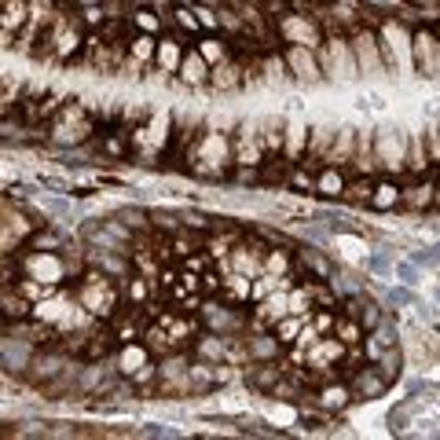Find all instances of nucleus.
Returning a JSON list of instances; mask_svg holds the SVG:
<instances>
[{
	"mask_svg": "<svg viewBox=\"0 0 440 440\" xmlns=\"http://www.w3.org/2000/svg\"><path fill=\"white\" fill-rule=\"evenodd\" d=\"M385 389H389V378L378 371V363L363 367L356 378H352V396H356V400H374V396H382Z\"/></svg>",
	"mask_w": 440,
	"mask_h": 440,
	"instance_id": "obj_1",
	"label": "nucleus"
},
{
	"mask_svg": "<svg viewBox=\"0 0 440 440\" xmlns=\"http://www.w3.org/2000/svg\"><path fill=\"white\" fill-rule=\"evenodd\" d=\"M173 15H176V23H180V26H187V30H198V19L191 15V12H173Z\"/></svg>",
	"mask_w": 440,
	"mask_h": 440,
	"instance_id": "obj_12",
	"label": "nucleus"
},
{
	"mask_svg": "<svg viewBox=\"0 0 440 440\" xmlns=\"http://www.w3.org/2000/svg\"><path fill=\"white\" fill-rule=\"evenodd\" d=\"M37 209H40V213H48V217H70V213H73V202L56 198V191H51V195L45 191V195L37 198Z\"/></svg>",
	"mask_w": 440,
	"mask_h": 440,
	"instance_id": "obj_3",
	"label": "nucleus"
},
{
	"mask_svg": "<svg viewBox=\"0 0 440 440\" xmlns=\"http://www.w3.org/2000/svg\"><path fill=\"white\" fill-rule=\"evenodd\" d=\"M290 59H294L297 78H301V81H319V70L312 67V59L305 56V48H294V51H290Z\"/></svg>",
	"mask_w": 440,
	"mask_h": 440,
	"instance_id": "obj_4",
	"label": "nucleus"
},
{
	"mask_svg": "<svg viewBox=\"0 0 440 440\" xmlns=\"http://www.w3.org/2000/svg\"><path fill=\"white\" fill-rule=\"evenodd\" d=\"M316 187L323 191V195H341V191H345L349 184H345V180H341V176L334 173V169H327V173L316 180Z\"/></svg>",
	"mask_w": 440,
	"mask_h": 440,
	"instance_id": "obj_5",
	"label": "nucleus"
},
{
	"mask_svg": "<svg viewBox=\"0 0 440 440\" xmlns=\"http://www.w3.org/2000/svg\"><path fill=\"white\" fill-rule=\"evenodd\" d=\"M378 4H385V0H378Z\"/></svg>",
	"mask_w": 440,
	"mask_h": 440,
	"instance_id": "obj_13",
	"label": "nucleus"
},
{
	"mask_svg": "<svg viewBox=\"0 0 440 440\" xmlns=\"http://www.w3.org/2000/svg\"><path fill=\"white\" fill-rule=\"evenodd\" d=\"M139 437H180L173 426H162V422H147L143 429H139Z\"/></svg>",
	"mask_w": 440,
	"mask_h": 440,
	"instance_id": "obj_8",
	"label": "nucleus"
},
{
	"mask_svg": "<svg viewBox=\"0 0 440 440\" xmlns=\"http://www.w3.org/2000/svg\"><path fill=\"white\" fill-rule=\"evenodd\" d=\"M360 327L363 323H341L338 327V338L345 341V345H356V341H360Z\"/></svg>",
	"mask_w": 440,
	"mask_h": 440,
	"instance_id": "obj_9",
	"label": "nucleus"
},
{
	"mask_svg": "<svg viewBox=\"0 0 440 440\" xmlns=\"http://www.w3.org/2000/svg\"><path fill=\"white\" fill-rule=\"evenodd\" d=\"M367 268H371V272H378V275L389 272V257H385V253H374L371 261H367Z\"/></svg>",
	"mask_w": 440,
	"mask_h": 440,
	"instance_id": "obj_11",
	"label": "nucleus"
},
{
	"mask_svg": "<svg viewBox=\"0 0 440 440\" xmlns=\"http://www.w3.org/2000/svg\"><path fill=\"white\" fill-rule=\"evenodd\" d=\"M264 59H268V81H286V62H283V59H275L272 51H268Z\"/></svg>",
	"mask_w": 440,
	"mask_h": 440,
	"instance_id": "obj_7",
	"label": "nucleus"
},
{
	"mask_svg": "<svg viewBox=\"0 0 440 440\" xmlns=\"http://www.w3.org/2000/svg\"><path fill=\"white\" fill-rule=\"evenodd\" d=\"M180 78H184V84H202V81H206V70H202V59H198V56L184 59V73H180Z\"/></svg>",
	"mask_w": 440,
	"mask_h": 440,
	"instance_id": "obj_6",
	"label": "nucleus"
},
{
	"mask_svg": "<svg viewBox=\"0 0 440 440\" xmlns=\"http://www.w3.org/2000/svg\"><path fill=\"white\" fill-rule=\"evenodd\" d=\"M352 400H356V396H352V385H327V389L316 396V404L323 407V411H334V407L341 411V407H349Z\"/></svg>",
	"mask_w": 440,
	"mask_h": 440,
	"instance_id": "obj_2",
	"label": "nucleus"
},
{
	"mask_svg": "<svg viewBox=\"0 0 440 440\" xmlns=\"http://www.w3.org/2000/svg\"><path fill=\"white\" fill-rule=\"evenodd\" d=\"M389 305H404L407 308V305H415V294H411V290H404V286L400 290H389Z\"/></svg>",
	"mask_w": 440,
	"mask_h": 440,
	"instance_id": "obj_10",
	"label": "nucleus"
}]
</instances>
